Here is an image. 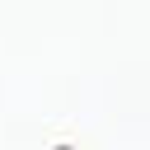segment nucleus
I'll use <instances>...</instances> for the list:
<instances>
[{"label":"nucleus","mask_w":150,"mask_h":150,"mask_svg":"<svg viewBox=\"0 0 150 150\" xmlns=\"http://www.w3.org/2000/svg\"><path fill=\"white\" fill-rule=\"evenodd\" d=\"M56 150H70V145H56Z\"/></svg>","instance_id":"1"}]
</instances>
